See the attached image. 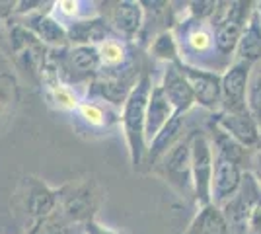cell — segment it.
<instances>
[{"mask_svg":"<svg viewBox=\"0 0 261 234\" xmlns=\"http://www.w3.org/2000/svg\"><path fill=\"white\" fill-rule=\"evenodd\" d=\"M152 90V80L148 74H142L135 88L130 90L129 98L123 103V113H121V123H123V133L129 145L130 164L133 168H141L142 158L146 156V135H144V125H146V106Z\"/></svg>","mask_w":261,"mask_h":234,"instance_id":"1","label":"cell"},{"mask_svg":"<svg viewBox=\"0 0 261 234\" xmlns=\"http://www.w3.org/2000/svg\"><path fill=\"white\" fill-rule=\"evenodd\" d=\"M251 10V2H218L217 12L211 18V30L220 57L234 55Z\"/></svg>","mask_w":261,"mask_h":234,"instance_id":"2","label":"cell"},{"mask_svg":"<svg viewBox=\"0 0 261 234\" xmlns=\"http://www.w3.org/2000/svg\"><path fill=\"white\" fill-rule=\"evenodd\" d=\"M191 178L193 199L199 207L211 203V184L215 170V148L207 133H193L191 137Z\"/></svg>","mask_w":261,"mask_h":234,"instance_id":"3","label":"cell"},{"mask_svg":"<svg viewBox=\"0 0 261 234\" xmlns=\"http://www.w3.org/2000/svg\"><path fill=\"white\" fill-rule=\"evenodd\" d=\"M179 32L181 35H175L177 39V47H179V61L184 65H191L193 57H207L215 55L220 57L215 45V35L211 30V22H203V20H195V18H187L184 22H179ZM201 59H199V67L201 68Z\"/></svg>","mask_w":261,"mask_h":234,"instance_id":"4","label":"cell"},{"mask_svg":"<svg viewBox=\"0 0 261 234\" xmlns=\"http://www.w3.org/2000/svg\"><path fill=\"white\" fill-rule=\"evenodd\" d=\"M253 65L244 61H234L222 72L220 84V112L242 113L248 112V86Z\"/></svg>","mask_w":261,"mask_h":234,"instance_id":"5","label":"cell"},{"mask_svg":"<svg viewBox=\"0 0 261 234\" xmlns=\"http://www.w3.org/2000/svg\"><path fill=\"white\" fill-rule=\"evenodd\" d=\"M164 178L184 197H193V178H191V139L184 137L177 145L164 156Z\"/></svg>","mask_w":261,"mask_h":234,"instance_id":"6","label":"cell"},{"mask_svg":"<svg viewBox=\"0 0 261 234\" xmlns=\"http://www.w3.org/2000/svg\"><path fill=\"white\" fill-rule=\"evenodd\" d=\"M179 70L184 72L187 78L191 92L195 96V103L211 110V112H220V84H222V74L220 72H213V70H205V68H197L184 65L181 61L175 63Z\"/></svg>","mask_w":261,"mask_h":234,"instance_id":"7","label":"cell"},{"mask_svg":"<svg viewBox=\"0 0 261 234\" xmlns=\"http://www.w3.org/2000/svg\"><path fill=\"white\" fill-rule=\"evenodd\" d=\"M244 172L242 166L232 162L222 154L215 152V170H213V184H211V203L222 207L228 203L242 188Z\"/></svg>","mask_w":261,"mask_h":234,"instance_id":"8","label":"cell"},{"mask_svg":"<svg viewBox=\"0 0 261 234\" xmlns=\"http://www.w3.org/2000/svg\"><path fill=\"white\" fill-rule=\"evenodd\" d=\"M211 123L218 127L222 133L232 137L234 141H238L242 146L246 148H257L259 146V137H261V127L259 123L251 117L250 112L242 113H224L217 112L213 113Z\"/></svg>","mask_w":261,"mask_h":234,"instance_id":"9","label":"cell"},{"mask_svg":"<svg viewBox=\"0 0 261 234\" xmlns=\"http://www.w3.org/2000/svg\"><path fill=\"white\" fill-rule=\"evenodd\" d=\"M98 207V195L94 191V184H82L68 193L61 195L59 203V213L65 217L68 223L72 224H84L94 221V213Z\"/></svg>","mask_w":261,"mask_h":234,"instance_id":"10","label":"cell"},{"mask_svg":"<svg viewBox=\"0 0 261 234\" xmlns=\"http://www.w3.org/2000/svg\"><path fill=\"white\" fill-rule=\"evenodd\" d=\"M109 28L123 41H130L144 28V8L142 2L123 0L115 2L109 12Z\"/></svg>","mask_w":261,"mask_h":234,"instance_id":"11","label":"cell"},{"mask_svg":"<svg viewBox=\"0 0 261 234\" xmlns=\"http://www.w3.org/2000/svg\"><path fill=\"white\" fill-rule=\"evenodd\" d=\"M22 28H25L45 47L65 49L68 45L66 25H63V22L57 20L53 14L35 12V14H30V16H23Z\"/></svg>","mask_w":261,"mask_h":234,"instance_id":"12","label":"cell"},{"mask_svg":"<svg viewBox=\"0 0 261 234\" xmlns=\"http://www.w3.org/2000/svg\"><path fill=\"white\" fill-rule=\"evenodd\" d=\"M160 86H162L168 101L175 110V115H185L195 106V96L191 92V86H189L187 78L184 76V72L179 70V67L175 63L174 65H166Z\"/></svg>","mask_w":261,"mask_h":234,"instance_id":"13","label":"cell"},{"mask_svg":"<svg viewBox=\"0 0 261 234\" xmlns=\"http://www.w3.org/2000/svg\"><path fill=\"white\" fill-rule=\"evenodd\" d=\"M63 67L72 72L76 78H94L99 74L101 65H99L98 47L94 45H72L68 49H63Z\"/></svg>","mask_w":261,"mask_h":234,"instance_id":"14","label":"cell"},{"mask_svg":"<svg viewBox=\"0 0 261 234\" xmlns=\"http://www.w3.org/2000/svg\"><path fill=\"white\" fill-rule=\"evenodd\" d=\"M59 203H61V191L49 188L41 179L30 178L25 209L30 213V217H33V221H39V219H45V217L57 213Z\"/></svg>","mask_w":261,"mask_h":234,"instance_id":"15","label":"cell"},{"mask_svg":"<svg viewBox=\"0 0 261 234\" xmlns=\"http://www.w3.org/2000/svg\"><path fill=\"white\" fill-rule=\"evenodd\" d=\"M174 115H175V110L172 108V103L168 101V98H166L162 86L160 84H152L148 106H146V125H144L146 146H148V143L162 131L168 123L172 121Z\"/></svg>","mask_w":261,"mask_h":234,"instance_id":"16","label":"cell"},{"mask_svg":"<svg viewBox=\"0 0 261 234\" xmlns=\"http://www.w3.org/2000/svg\"><path fill=\"white\" fill-rule=\"evenodd\" d=\"M66 34H68V43L94 45V47H98L99 43H103L106 39L115 35L108 25V22L99 16L80 18V20L70 22V25H66Z\"/></svg>","mask_w":261,"mask_h":234,"instance_id":"17","label":"cell"},{"mask_svg":"<svg viewBox=\"0 0 261 234\" xmlns=\"http://www.w3.org/2000/svg\"><path fill=\"white\" fill-rule=\"evenodd\" d=\"M234 55H236V61H244L250 65L261 63V14L257 6L251 10L246 28L240 35Z\"/></svg>","mask_w":261,"mask_h":234,"instance_id":"18","label":"cell"},{"mask_svg":"<svg viewBox=\"0 0 261 234\" xmlns=\"http://www.w3.org/2000/svg\"><path fill=\"white\" fill-rule=\"evenodd\" d=\"M184 123L185 115H174L172 121L164 127L160 133L154 137L148 143L146 148V156H148V164H156L158 160H162L181 139H184Z\"/></svg>","mask_w":261,"mask_h":234,"instance_id":"19","label":"cell"},{"mask_svg":"<svg viewBox=\"0 0 261 234\" xmlns=\"http://www.w3.org/2000/svg\"><path fill=\"white\" fill-rule=\"evenodd\" d=\"M230 224L224 213L215 203H208L199 207L191 224L184 234H230Z\"/></svg>","mask_w":261,"mask_h":234,"instance_id":"20","label":"cell"},{"mask_svg":"<svg viewBox=\"0 0 261 234\" xmlns=\"http://www.w3.org/2000/svg\"><path fill=\"white\" fill-rule=\"evenodd\" d=\"M211 127V143H213V148H215V152L218 154H222L224 158H228L232 162H236L238 166H244V162H250L251 164V152L250 148H246V146H242L238 141H234L232 137H228L226 133H222L218 127H215L213 123L208 125Z\"/></svg>","mask_w":261,"mask_h":234,"instance_id":"21","label":"cell"},{"mask_svg":"<svg viewBox=\"0 0 261 234\" xmlns=\"http://www.w3.org/2000/svg\"><path fill=\"white\" fill-rule=\"evenodd\" d=\"M150 53L156 59L164 61L166 65H174L179 63V47H177V39L172 30H162L156 35L150 43Z\"/></svg>","mask_w":261,"mask_h":234,"instance_id":"22","label":"cell"},{"mask_svg":"<svg viewBox=\"0 0 261 234\" xmlns=\"http://www.w3.org/2000/svg\"><path fill=\"white\" fill-rule=\"evenodd\" d=\"M80 232H76V224L68 223L65 217L57 211L53 215H49V217H45V219L35 221L32 230L28 234H80Z\"/></svg>","mask_w":261,"mask_h":234,"instance_id":"23","label":"cell"},{"mask_svg":"<svg viewBox=\"0 0 261 234\" xmlns=\"http://www.w3.org/2000/svg\"><path fill=\"white\" fill-rule=\"evenodd\" d=\"M76 112L82 117V121L88 123L90 127H108L109 125L108 108H103L101 103H96V101L92 100L80 101Z\"/></svg>","mask_w":261,"mask_h":234,"instance_id":"24","label":"cell"},{"mask_svg":"<svg viewBox=\"0 0 261 234\" xmlns=\"http://www.w3.org/2000/svg\"><path fill=\"white\" fill-rule=\"evenodd\" d=\"M248 112L261 127V65L251 70L250 86H248Z\"/></svg>","mask_w":261,"mask_h":234,"instance_id":"25","label":"cell"},{"mask_svg":"<svg viewBox=\"0 0 261 234\" xmlns=\"http://www.w3.org/2000/svg\"><path fill=\"white\" fill-rule=\"evenodd\" d=\"M80 6H82V2H78V0H61L55 4V10L63 18L74 22V20H80Z\"/></svg>","mask_w":261,"mask_h":234,"instance_id":"26","label":"cell"},{"mask_svg":"<svg viewBox=\"0 0 261 234\" xmlns=\"http://www.w3.org/2000/svg\"><path fill=\"white\" fill-rule=\"evenodd\" d=\"M82 234H117V232L108 228V226H103V224H99L94 219V221H90V223H86L82 226Z\"/></svg>","mask_w":261,"mask_h":234,"instance_id":"27","label":"cell"},{"mask_svg":"<svg viewBox=\"0 0 261 234\" xmlns=\"http://www.w3.org/2000/svg\"><path fill=\"white\" fill-rule=\"evenodd\" d=\"M251 168H253V178L257 179L261 188V150L253 152V156H251Z\"/></svg>","mask_w":261,"mask_h":234,"instance_id":"28","label":"cell"},{"mask_svg":"<svg viewBox=\"0 0 261 234\" xmlns=\"http://www.w3.org/2000/svg\"><path fill=\"white\" fill-rule=\"evenodd\" d=\"M257 10H259V14H261V4H257Z\"/></svg>","mask_w":261,"mask_h":234,"instance_id":"29","label":"cell"},{"mask_svg":"<svg viewBox=\"0 0 261 234\" xmlns=\"http://www.w3.org/2000/svg\"><path fill=\"white\" fill-rule=\"evenodd\" d=\"M259 146H261V137H259Z\"/></svg>","mask_w":261,"mask_h":234,"instance_id":"30","label":"cell"},{"mask_svg":"<svg viewBox=\"0 0 261 234\" xmlns=\"http://www.w3.org/2000/svg\"><path fill=\"white\" fill-rule=\"evenodd\" d=\"M80 234H82V232H80Z\"/></svg>","mask_w":261,"mask_h":234,"instance_id":"31","label":"cell"}]
</instances>
